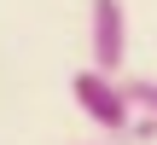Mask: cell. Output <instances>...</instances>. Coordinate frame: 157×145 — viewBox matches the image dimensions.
I'll return each instance as SVG.
<instances>
[{
	"label": "cell",
	"instance_id": "6da1fadb",
	"mask_svg": "<svg viewBox=\"0 0 157 145\" xmlns=\"http://www.w3.org/2000/svg\"><path fill=\"white\" fill-rule=\"evenodd\" d=\"M70 93H76L82 116H87L93 128H105L111 139L134 134V105H128V93H122V81H117V76H99V70L87 64V70L70 81Z\"/></svg>",
	"mask_w": 157,
	"mask_h": 145
},
{
	"label": "cell",
	"instance_id": "7a4b0ae2",
	"mask_svg": "<svg viewBox=\"0 0 157 145\" xmlns=\"http://www.w3.org/2000/svg\"><path fill=\"white\" fill-rule=\"evenodd\" d=\"M87 52H93L99 76L122 70V58H128V12H122V0H93L87 6Z\"/></svg>",
	"mask_w": 157,
	"mask_h": 145
},
{
	"label": "cell",
	"instance_id": "3957f363",
	"mask_svg": "<svg viewBox=\"0 0 157 145\" xmlns=\"http://www.w3.org/2000/svg\"><path fill=\"white\" fill-rule=\"evenodd\" d=\"M122 93H128V105H134L140 116H151V122H157V76H128Z\"/></svg>",
	"mask_w": 157,
	"mask_h": 145
}]
</instances>
